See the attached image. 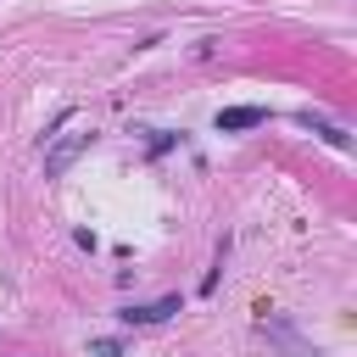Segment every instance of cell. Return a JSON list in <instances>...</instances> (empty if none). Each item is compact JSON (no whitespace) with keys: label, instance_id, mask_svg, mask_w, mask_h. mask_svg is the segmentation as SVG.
Returning <instances> with one entry per match:
<instances>
[{"label":"cell","instance_id":"6da1fadb","mask_svg":"<svg viewBox=\"0 0 357 357\" xmlns=\"http://www.w3.org/2000/svg\"><path fill=\"white\" fill-rule=\"evenodd\" d=\"M84 145H89V134H84V128H67V134H56V139H50V151H45V178H61Z\"/></svg>","mask_w":357,"mask_h":357},{"label":"cell","instance_id":"7a4b0ae2","mask_svg":"<svg viewBox=\"0 0 357 357\" xmlns=\"http://www.w3.org/2000/svg\"><path fill=\"white\" fill-rule=\"evenodd\" d=\"M178 307H184L178 296H156V301H128L117 318H123V324H162V318H173Z\"/></svg>","mask_w":357,"mask_h":357},{"label":"cell","instance_id":"3957f363","mask_svg":"<svg viewBox=\"0 0 357 357\" xmlns=\"http://www.w3.org/2000/svg\"><path fill=\"white\" fill-rule=\"evenodd\" d=\"M268 123V106H223L218 112V134H245V128H262Z\"/></svg>","mask_w":357,"mask_h":357},{"label":"cell","instance_id":"277c9868","mask_svg":"<svg viewBox=\"0 0 357 357\" xmlns=\"http://www.w3.org/2000/svg\"><path fill=\"white\" fill-rule=\"evenodd\" d=\"M301 123H307L318 139H329L335 151H351V128H340V123H329V117H312V112H301Z\"/></svg>","mask_w":357,"mask_h":357},{"label":"cell","instance_id":"5b68a950","mask_svg":"<svg viewBox=\"0 0 357 357\" xmlns=\"http://www.w3.org/2000/svg\"><path fill=\"white\" fill-rule=\"evenodd\" d=\"M89 357H123V346H117V340H95V346H89Z\"/></svg>","mask_w":357,"mask_h":357}]
</instances>
